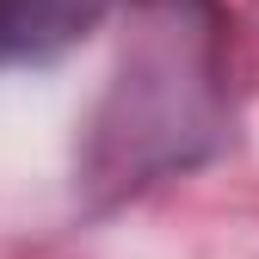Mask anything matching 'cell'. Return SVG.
<instances>
[{"instance_id": "6da1fadb", "label": "cell", "mask_w": 259, "mask_h": 259, "mask_svg": "<svg viewBox=\"0 0 259 259\" xmlns=\"http://www.w3.org/2000/svg\"><path fill=\"white\" fill-rule=\"evenodd\" d=\"M105 0H0V68L44 62L99 25Z\"/></svg>"}]
</instances>
